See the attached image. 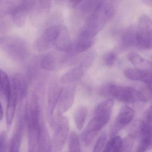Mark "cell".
<instances>
[{
	"label": "cell",
	"instance_id": "1",
	"mask_svg": "<svg viewBox=\"0 0 152 152\" xmlns=\"http://www.w3.org/2000/svg\"><path fill=\"white\" fill-rule=\"evenodd\" d=\"M39 92L35 91L29 104L25 107L26 124L27 127L28 152H37L41 123L44 121L42 100Z\"/></svg>",
	"mask_w": 152,
	"mask_h": 152
},
{
	"label": "cell",
	"instance_id": "2",
	"mask_svg": "<svg viewBox=\"0 0 152 152\" xmlns=\"http://www.w3.org/2000/svg\"><path fill=\"white\" fill-rule=\"evenodd\" d=\"M113 104V100L109 99L97 106L94 118L83 133V140L86 145H90L99 132L107 125L111 116Z\"/></svg>",
	"mask_w": 152,
	"mask_h": 152
},
{
	"label": "cell",
	"instance_id": "3",
	"mask_svg": "<svg viewBox=\"0 0 152 152\" xmlns=\"http://www.w3.org/2000/svg\"><path fill=\"white\" fill-rule=\"evenodd\" d=\"M0 48L10 58L17 62L25 60L29 52L26 41L16 36H6L0 38Z\"/></svg>",
	"mask_w": 152,
	"mask_h": 152
},
{
	"label": "cell",
	"instance_id": "4",
	"mask_svg": "<svg viewBox=\"0 0 152 152\" xmlns=\"http://www.w3.org/2000/svg\"><path fill=\"white\" fill-rule=\"evenodd\" d=\"M50 125L54 130L51 142L52 152H60L68 136L69 123L68 118L56 114L50 120Z\"/></svg>",
	"mask_w": 152,
	"mask_h": 152
},
{
	"label": "cell",
	"instance_id": "5",
	"mask_svg": "<svg viewBox=\"0 0 152 152\" xmlns=\"http://www.w3.org/2000/svg\"><path fill=\"white\" fill-rule=\"evenodd\" d=\"M101 93L109 95L117 101L128 103H134L139 100L138 91L126 86L109 85L101 89Z\"/></svg>",
	"mask_w": 152,
	"mask_h": 152
},
{
	"label": "cell",
	"instance_id": "6",
	"mask_svg": "<svg viewBox=\"0 0 152 152\" xmlns=\"http://www.w3.org/2000/svg\"><path fill=\"white\" fill-rule=\"evenodd\" d=\"M151 20L146 16L140 19V26L136 29L135 46L144 50L152 48Z\"/></svg>",
	"mask_w": 152,
	"mask_h": 152
},
{
	"label": "cell",
	"instance_id": "7",
	"mask_svg": "<svg viewBox=\"0 0 152 152\" xmlns=\"http://www.w3.org/2000/svg\"><path fill=\"white\" fill-rule=\"evenodd\" d=\"M61 26L53 25L46 29L36 41L35 47L39 51L46 50L52 46L61 30Z\"/></svg>",
	"mask_w": 152,
	"mask_h": 152
},
{
	"label": "cell",
	"instance_id": "8",
	"mask_svg": "<svg viewBox=\"0 0 152 152\" xmlns=\"http://www.w3.org/2000/svg\"><path fill=\"white\" fill-rule=\"evenodd\" d=\"M76 89V86L73 84L62 88L56 106L57 114L62 115L71 108L75 100Z\"/></svg>",
	"mask_w": 152,
	"mask_h": 152
},
{
	"label": "cell",
	"instance_id": "9",
	"mask_svg": "<svg viewBox=\"0 0 152 152\" xmlns=\"http://www.w3.org/2000/svg\"><path fill=\"white\" fill-rule=\"evenodd\" d=\"M134 116L135 111L132 108L128 106H124L121 108L112 127L111 137L115 136L124 127L129 124Z\"/></svg>",
	"mask_w": 152,
	"mask_h": 152
},
{
	"label": "cell",
	"instance_id": "10",
	"mask_svg": "<svg viewBox=\"0 0 152 152\" xmlns=\"http://www.w3.org/2000/svg\"><path fill=\"white\" fill-rule=\"evenodd\" d=\"M64 58L61 54L56 52H50L41 58L39 65L42 69L49 71H56L61 68Z\"/></svg>",
	"mask_w": 152,
	"mask_h": 152
},
{
	"label": "cell",
	"instance_id": "11",
	"mask_svg": "<svg viewBox=\"0 0 152 152\" xmlns=\"http://www.w3.org/2000/svg\"><path fill=\"white\" fill-rule=\"evenodd\" d=\"M62 89L59 83L55 80H53L49 85L47 97V115L49 120L53 116Z\"/></svg>",
	"mask_w": 152,
	"mask_h": 152
},
{
	"label": "cell",
	"instance_id": "12",
	"mask_svg": "<svg viewBox=\"0 0 152 152\" xmlns=\"http://www.w3.org/2000/svg\"><path fill=\"white\" fill-rule=\"evenodd\" d=\"M25 124V114L23 112H19L16 128L11 140L8 152H19Z\"/></svg>",
	"mask_w": 152,
	"mask_h": 152
},
{
	"label": "cell",
	"instance_id": "13",
	"mask_svg": "<svg viewBox=\"0 0 152 152\" xmlns=\"http://www.w3.org/2000/svg\"><path fill=\"white\" fill-rule=\"evenodd\" d=\"M91 66V65L86 61L83 59L79 65L62 76L61 83L63 84L72 83L80 79Z\"/></svg>",
	"mask_w": 152,
	"mask_h": 152
},
{
	"label": "cell",
	"instance_id": "14",
	"mask_svg": "<svg viewBox=\"0 0 152 152\" xmlns=\"http://www.w3.org/2000/svg\"><path fill=\"white\" fill-rule=\"evenodd\" d=\"M11 90L17 95L18 101H21L25 98L27 90V81L25 76L17 74L10 79Z\"/></svg>",
	"mask_w": 152,
	"mask_h": 152
},
{
	"label": "cell",
	"instance_id": "15",
	"mask_svg": "<svg viewBox=\"0 0 152 152\" xmlns=\"http://www.w3.org/2000/svg\"><path fill=\"white\" fill-rule=\"evenodd\" d=\"M124 75L131 80L142 81L152 88V72L150 69H129L124 71Z\"/></svg>",
	"mask_w": 152,
	"mask_h": 152
},
{
	"label": "cell",
	"instance_id": "16",
	"mask_svg": "<svg viewBox=\"0 0 152 152\" xmlns=\"http://www.w3.org/2000/svg\"><path fill=\"white\" fill-rule=\"evenodd\" d=\"M143 121L142 129L140 135V142L136 152H146L152 145V122Z\"/></svg>",
	"mask_w": 152,
	"mask_h": 152
},
{
	"label": "cell",
	"instance_id": "17",
	"mask_svg": "<svg viewBox=\"0 0 152 152\" xmlns=\"http://www.w3.org/2000/svg\"><path fill=\"white\" fill-rule=\"evenodd\" d=\"M54 46L56 50L61 52L68 53L73 49L72 42L68 33L66 28L62 27L59 34L54 42Z\"/></svg>",
	"mask_w": 152,
	"mask_h": 152
},
{
	"label": "cell",
	"instance_id": "18",
	"mask_svg": "<svg viewBox=\"0 0 152 152\" xmlns=\"http://www.w3.org/2000/svg\"><path fill=\"white\" fill-rule=\"evenodd\" d=\"M94 43V36L84 29L79 36L75 45V50L78 53L85 51Z\"/></svg>",
	"mask_w": 152,
	"mask_h": 152
},
{
	"label": "cell",
	"instance_id": "19",
	"mask_svg": "<svg viewBox=\"0 0 152 152\" xmlns=\"http://www.w3.org/2000/svg\"><path fill=\"white\" fill-rule=\"evenodd\" d=\"M7 105L6 110V125L7 131H9L15 115L16 105L18 102L17 95L11 90L10 95L7 99Z\"/></svg>",
	"mask_w": 152,
	"mask_h": 152
},
{
	"label": "cell",
	"instance_id": "20",
	"mask_svg": "<svg viewBox=\"0 0 152 152\" xmlns=\"http://www.w3.org/2000/svg\"><path fill=\"white\" fill-rule=\"evenodd\" d=\"M37 152H52L51 142L44 121L41 123Z\"/></svg>",
	"mask_w": 152,
	"mask_h": 152
},
{
	"label": "cell",
	"instance_id": "21",
	"mask_svg": "<svg viewBox=\"0 0 152 152\" xmlns=\"http://www.w3.org/2000/svg\"><path fill=\"white\" fill-rule=\"evenodd\" d=\"M29 12L17 5L9 10L12 17V21L18 27L21 28L25 25Z\"/></svg>",
	"mask_w": 152,
	"mask_h": 152
},
{
	"label": "cell",
	"instance_id": "22",
	"mask_svg": "<svg viewBox=\"0 0 152 152\" xmlns=\"http://www.w3.org/2000/svg\"><path fill=\"white\" fill-rule=\"evenodd\" d=\"M88 114L87 108L84 106H80L78 108L74 114V121L77 129L81 130L84 128L85 122Z\"/></svg>",
	"mask_w": 152,
	"mask_h": 152
},
{
	"label": "cell",
	"instance_id": "23",
	"mask_svg": "<svg viewBox=\"0 0 152 152\" xmlns=\"http://www.w3.org/2000/svg\"><path fill=\"white\" fill-rule=\"evenodd\" d=\"M0 91L7 100L11 91L10 79L5 72L0 69Z\"/></svg>",
	"mask_w": 152,
	"mask_h": 152
},
{
	"label": "cell",
	"instance_id": "24",
	"mask_svg": "<svg viewBox=\"0 0 152 152\" xmlns=\"http://www.w3.org/2000/svg\"><path fill=\"white\" fill-rule=\"evenodd\" d=\"M123 139L120 136H114L109 141L104 150L106 152H122Z\"/></svg>",
	"mask_w": 152,
	"mask_h": 152
},
{
	"label": "cell",
	"instance_id": "25",
	"mask_svg": "<svg viewBox=\"0 0 152 152\" xmlns=\"http://www.w3.org/2000/svg\"><path fill=\"white\" fill-rule=\"evenodd\" d=\"M129 59L130 62L140 69H148L151 67V63L146 61L139 54L136 53H131L128 54Z\"/></svg>",
	"mask_w": 152,
	"mask_h": 152
},
{
	"label": "cell",
	"instance_id": "26",
	"mask_svg": "<svg viewBox=\"0 0 152 152\" xmlns=\"http://www.w3.org/2000/svg\"><path fill=\"white\" fill-rule=\"evenodd\" d=\"M136 29L130 28L125 31L122 37V45L126 48L135 46Z\"/></svg>",
	"mask_w": 152,
	"mask_h": 152
},
{
	"label": "cell",
	"instance_id": "27",
	"mask_svg": "<svg viewBox=\"0 0 152 152\" xmlns=\"http://www.w3.org/2000/svg\"><path fill=\"white\" fill-rule=\"evenodd\" d=\"M68 152H81L79 139L75 131H71L70 134Z\"/></svg>",
	"mask_w": 152,
	"mask_h": 152
},
{
	"label": "cell",
	"instance_id": "28",
	"mask_svg": "<svg viewBox=\"0 0 152 152\" xmlns=\"http://www.w3.org/2000/svg\"><path fill=\"white\" fill-rule=\"evenodd\" d=\"M143 121L141 120H137L132 124L129 129V135L134 138H139L142 129Z\"/></svg>",
	"mask_w": 152,
	"mask_h": 152
},
{
	"label": "cell",
	"instance_id": "29",
	"mask_svg": "<svg viewBox=\"0 0 152 152\" xmlns=\"http://www.w3.org/2000/svg\"><path fill=\"white\" fill-rule=\"evenodd\" d=\"M138 95L139 100L144 102H149L152 98L151 88L146 86V87L138 91Z\"/></svg>",
	"mask_w": 152,
	"mask_h": 152
},
{
	"label": "cell",
	"instance_id": "30",
	"mask_svg": "<svg viewBox=\"0 0 152 152\" xmlns=\"http://www.w3.org/2000/svg\"><path fill=\"white\" fill-rule=\"evenodd\" d=\"M107 139V134L105 132H103L100 135L99 138L95 145L93 152H101L105 146Z\"/></svg>",
	"mask_w": 152,
	"mask_h": 152
},
{
	"label": "cell",
	"instance_id": "31",
	"mask_svg": "<svg viewBox=\"0 0 152 152\" xmlns=\"http://www.w3.org/2000/svg\"><path fill=\"white\" fill-rule=\"evenodd\" d=\"M37 0H20L17 5L29 12L34 8Z\"/></svg>",
	"mask_w": 152,
	"mask_h": 152
},
{
	"label": "cell",
	"instance_id": "32",
	"mask_svg": "<svg viewBox=\"0 0 152 152\" xmlns=\"http://www.w3.org/2000/svg\"><path fill=\"white\" fill-rule=\"evenodd\" d=\"M134 138L128 134L123 140V151L122 152H131L134 145Z\"/></svg>",
	"mask_w": 152,
	"mask_h": 152
},
{
	"label": "cell",
	"instance_id": "33",
	"mask_svg": "<svg viewBox=\"0 0 152 152\" xmlns=\"http://www.w3.org/2000/svg\"><path fill=\"white\" fill-rule=\"evenodd\" d=\"M117 60L116 54L113 52L106 53L103 58L104 64L108 66H111L114 65Z\"/></svg>",
	"mask_w": 152,
	"mask_h": 152
},
{
	"label": "cell",
	"instance_id": "34",
	"mask_svg": "<svg viewBox=\"0 0 152 152\" xmlns=\"http://www.w3.org/2000/svg\"><path fill=\"white\" fill-rule=\"evenodd\" d=\"M7 134L5 131L0 132V152H3L5 148Z\"/></svg>",
	"mask_w": 152,
	"mask_h": 152
},
{
	"label": "cell",
	"instance_id": "35",
	"mask_svg": "<svg viewBox=\"0 0 152 152\" xmlns=\"http://www.w3.org/2000/svg\"><path fill=\"white\" fill-rule=\"evenodd\" d=\"M39 9L48 10L51 6V0H38Z\"/></svg>",
	"mask_w": 152,
	"mask_h": 152
},
{
	"label": "cell",
	"instance_id": "36",
	"mask_svg": "<svg viewBox=\"0 0 152 152\" xmlns=\"http://www.w3.org/2000/svg\"><path fill=\"white\" fill-rule=\"evenodd\" d=\"M81 0H68V2L72 6H75V5L79 3Z\"/></svg>",
	"mask_w": 152,
	"mask_h": 152
},
{
	"label": "cell",
	"instance_id": "37",
	"mask_svg": "<svg viewBox=\"0 0 152 152\" xmlns=\"http://www.w3.org/2000/svg\"><path fill=\"white\" fill-rule=\"evenodd\" d=\"M54 2L57 4L62 5L68 2V0H54Z\"/></svg>",
	"mask_w": 152,
	"mask_h": 152
},
{
	"label": "cell",
	"instance_id": "38",
	"mask_svg": "<svg viewBox=\"0 0 152 152\" xmlns=\"http://www.w3.org/2000/svg\"><path fill=\"white\" fill-rule=\"evenodd\" d=\"M3 117V111L2 107L0 102V121L2 120Z\"/></svg>",
	"mask_w": 152,
	"mask_h": 152
},
{
	"label": "cell",
	"instance_id": "39",
	"mask_svg": "<svg viewBox=\"0 0 152 152\" xmlns=\"http://www.w3.org/2000/svg\"><path fill=\"white\" fill-rule=\"evenodd\" d=\"M142 1L148 6H151H151L152 0H142Z\"/></svg>",
	"mask_w": 152,
	"mask_h": 152
},
{
	"label": "cell",
	"instance_id": "40",
	"mask_svg": "<svg viewBox=\"0 0 152 152\" xmlns=\"http://www.w3.org/2000/svg\"><path fill=\"white\" fill-rule=\"evenodd\" d=\"M3 152H6V148H5V150H4V151Z\"/></svg>",
	"mask_w": 152,
	"mask_h": 152
},
{
	"label": "cell",
	"instance_id": "41",
	"mask_svg": "<svg viewBox=\"0 0 152 152\" xmlns=\"http://www.w3.org/2000/svg\"><path fill=\"white\" fill-rule=\"evenodd\" d=\"M101 152H106V151H105V150H104L103 151Z\"/></svg>",
	"mask_w": 152,
	"mask_h": 152
},
{
	"label": "cell",
	"instance_id": "42",
	"mask_svg": "<svg viewBox=\"0 0 152 152\" xmlns=\"http://www.w3.org/2000/svg\"><path fill=\"white\" fill-rule=\"evenodd\" d=\"M1 94V91H0V94Z\"/></svg>",
	"mask_w": 152,
	"mask_h": 152
},
{
	"label": "cell",
	"instance_id": "43",
	"mask_svg": "<svg viewBox=\"0 0 152 152\" xmlns=\"http://www.w3.org/2000/svg\"></svg>",
	"mask_w": 152,
	"mask_h": 152
}]
</instances>
